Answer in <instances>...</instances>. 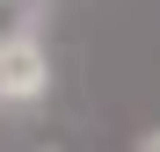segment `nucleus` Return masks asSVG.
<instances>
[{"instance_id": "2", "label": "nucleus", "mask_w": 160, "mask_h": 152, "mask_svg": "<svg viewBox=\"0 0 160 152\" xmlns=\"http://www.w3.org/2000/svg\"><path fill=\"white\" fill-rule=\"evenodd\" d=\"M138 152H160V131H146V138H138Z\"/></svg>"}, {"instance_id": "1", "label": "nucleus", "mask_w": 160, "mask_h": 152, "mask_svg": "<svg viewBox=\"0 0 160 152\" xmlns=\"http://www.w3.org/2000/svg\"><path fill=\"white\" fill-rule=\"evenodd\" d=\"M51 94V51L37 29H8L0 36V109H37Z\"/></svg>"}]
</instances>
